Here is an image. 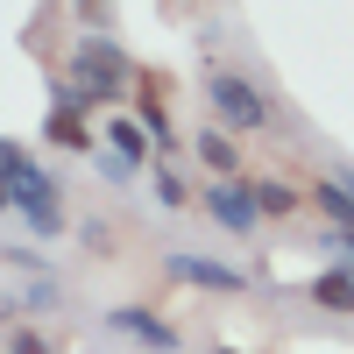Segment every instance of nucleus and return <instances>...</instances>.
<instances>
[{"label":"nucleus","mask_w":354,"mask_h":354,"mask_svg":"<svg viewBox=\"0 0 354 354\" xmlns=\"http://www.w3.org/2000/svg\"><path fill=\"white\" fill-rule=\"evenodd\" d=\"M198 100H205V121H213V128H227V135H241V142L277 128V100L262 93L248 71H234V64H205Z\"/></svg>","instance_id":"obj_1"},{"label":"nucleus","mask_w":354,"mask_h":354,"mask_svg":"<svg viewBox=\"0 0 354 354\" xmlns=\"http://www.w3.org/2000/svg\"><path fill=\"white\" fill-rule=\"evenodd\" d=\"M64 78H71L93 106H113V100L128 93L135 64H128V50L113 43V36H78V43H71V57H64Z\"/></svg>","instance_id":"obj_2"},{"label":"nucleus","mask_w":354,"mask_h":354,"mask_svg":"<svg viewBox=\"0 0 354 354\" xmlns=\"http://www.w3.org/2000/svg\"><path fill=\"white\" fill-rule=\"evenodd\" d=\"M198 213H205V227H220L227 241H255L262 234V213H255V198H248V177H205L198 185Z\"/></svg>","instance_id":"obj_3"},{"label":"nucleus","mask_w":354,"mask_h":354,"mask_svg":"<svg viewBox=\"0 0 354 354\" xmlns=\"http://www.w3.org/2000/svg\"><path fill=\"white\" fill-rule=\"evenodd\" d=\"M163 277H170V283H192V290H220V298H234V290H255L248 270H234V262L205 255V248H177V255H163Z\"/></svg>","instance_id":"obj_4"},{"label":"nucleus","mask_w":354,"mask_h":354,"mask_svg":"<svg viewBox=\"0 0 354 354\" xmlns=\"http://www.w3.org/2000/svg\"><path fill=\"white\" fill-rule=\"evenodd\" d=\"M15 213L28 220V234H36V241H57V234L71 227L64 192H57V177H50V170H28L21 185H15Z\"/></svg>","instance_id":"obj_5"},{"label":"nucleus","mask_w":354,"mask_h":354,"mask_svg":"<svg viewBox=\"0 0 354 354\" xmlns=\"http://www.w3.org/2000/svg\"><path fill=\"white\" fill-rule=\"evenodd\" d=\"M100 333L135 340V347H149V354H185V333H177L163 312H149V305H113V312L100 319Z\"/></svg>","instance_id":"obj_6"},{"label":"nucleus","mask_w":354,"mask_h":354,"mask_svg":"<svg viewBox=\"0 0 354 354\" xmlns=\"http://www.w3.org/2000/svg\"><path fill=\"white\" fill-rule=\"evenodd\" d=\"M192 156L205 163V177H227V185H234V177H241V163H248L241 135H227V128H213V121H205V128L192 135Z\"/></svg>","instance_id":"obj_7"},{"label":"nucleus","mask_w":354,"mask_h":354,"mask_svg":"<svg viewBox=\"0 0 354 354\" xmlns=\"http://www.w3.org/2000/svg\"><path fill=\"white\" fill-rule=\"evenodd\" d=\"M305 205H312L326 227H354V170H326V177H312Z\"/></svg>","instance_id":"obj_8"},{"label":"nucleus","mask_w":354,"mask_h":354,"mask_svg":"<svg viewBox=\"0 0 354 354\" xmlns=\"http://www.w3.org/2000/svg\"><path fill=\"white\" fill-rule=\"evenodd\" d=\"M305 298L319 312H333V319H354V262H333V270H319L305 283Z\"/></svg>","instance_id":"obj_9"},{"label":"nucleus","mask_w":354,"mask_h":354,"mask_svg":"<svg viewBox=\"0 0 354 354\" xmlns=\"http://www.w3.org/2000/svg\"><path fill=\"white\" fill-rule=\"evenodd\" d=\"M142 177H149V198H156V213H198V192L185 185V170H177V163H149Z\"/></svg>","instance_id":"obj_10"},{"label":"nucleus","mask_w":354,"mask_h":354,"mask_svg":"<svg viewBox=\"0 0 354 354\" xmlns=\"http://www.w3.org/2000/svg\"><path fill=\"white\" fill-rule=\"evenodd\" d=\"M248 198H255L262 227H270V220H290V213H305V192H298V185H283V177H248Z\"/></svg>","instance_id":"obj_11"},{"label":"nucleus","mask_w":354,"mask_h":354,"mask_svg":"<svg viewBox=\"0 0 354 354\" xmlns=\"http://www.w3.org/2000/svg\"><path fill=\"white\" fill-rule=\"evenodd\" d=\"M100 142H106L113 156H128L135 170H149V163H156V142L142 135V121H135V113H113V121H106V135H100Z\"/></svg>","instance_id":"obj_12"},{"label":"nucleus","mask_w":354,"mask_h":354,"mask_svg":"<svg viewBox=\"0 0 354 354\" xmlns=\"http://www.w3.org/2000/svg\"><path fill=\"white\" fill-rule=\"evenodd\" d=\"M135 121H142V135L156 142V163H177V128H170V106H163L156 93L135 100Z\"/></svg>","instance_id":"obj_13"},{"label":"nucleus","mask_w":354,"mask_h":354,"mask_svg":"<svg viewBox=\"0 0 354 354\" xmlns=\"http://www.w3.org/2000/svg\"><path fill=\"white\" fill-rule=\"evenodd\" d=\"M28 170H43V163H36V156H28V149H21V142H8V135H0V177H8V185H21V177H28Z\"/></svg>","instance_id":"obj_14"},{"label":"nucleus","mask_w":354,"mask_h":354,"mask_svg":"<svg viewBox=\"0 0 354 354\" xmlns=\"http://www.w3.org/2000/svg\"><path fill=\"white\" fill-rule=\"evenodd\" d=\"M85 163H93L100 177H113V185H135V177H142V170H135L128 156H113V149H106V142H100V149H93V156H85Z\"/></svg>","instance_id":"obj_15"},{"label":"nucleus","mask_w":354,"mask_h":354,"mask_svg":"<svg viewBox=\"0 0 354 354\" xmlns=\"http://www.w3.org/2000/svg\"><path fill=\"white\" fill-rule=\"evenodd\" d=\"M0 262H8V270H21V277H50V255L28 241V248H0Z\"/></svg>","instance_id":"obj_16"},{"label":"nucleus","mask_w":354,"mask_h":354,"mask_svg":"<svg viewBox=\"0 0 354 354\" xmlns=\"http://www.w3.org/2000/svg\"><path fill=\"white\" fill-rule=\"evenodd\" d=\"M8 354H57V347H50L43 326H15V333H8Z\"/></svg>","instance_id":"obj_17"},{"label":"nucleus","mask_w":354,"mask_h":354,"mask_svg":"<svg viewBox=\"0 0 354 354\" xmlns=\"http://www.w3.org/2000/svg\"><path fill=\"white\" fill-rule=\"evenodd\" d=\"M326 248H333V255H347V262H354V227H326Z\"/></svg>","instance_id":"obj_18"},{"label":"nucleus","mask_w":354,"mask_h":354,"mask_svg":"<svg viewBox=\"0 0 354 354\" xmlns=\"http://www.w3.org/2000/svg\"><path fill=\"white\" fill-rule=\"evenodd\" d=\"M0 213H15V185H8V177H0Z\"/></svg>","instance_id":"obj_19"},{"label":"nucleus","mask_w":354,"mask_h":354,"mask_svg":"<svg viewBox=\"0 0 354 354\" xmlns=\"http://www.w3.org/2000/svg\"><path fill=\"white\" fill-rule=\"evenodd\" d=\"M205 354H248V347H205Z\"/></svg>","instance_id":"obj_20"}]
</instances>
